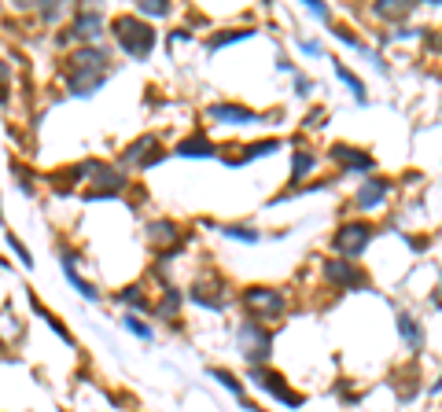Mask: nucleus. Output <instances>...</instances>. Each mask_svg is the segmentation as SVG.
Instances as JSON below:
<instances>
[{"instance_id": "dca6fc26", "label": "nucleus", "mask_w": 442, "mask_h": 412, "mask_svg": "<svg viewBox=\"0 0 442 412\" xmlns=\"http://www.w3.org/2000/svg\"><path fill=\"white\" fill-rule=\"evenodd\" d=\"M148 239L162 243V247H170V251H181V232H177L174 221H151L148 225Z\"/></svg>"}, {"instance_id": "ddd939ff", "label": "nucleus", "mask_w": 442, "mask_h": 412, "mask_svg": "<svg viewBox=\"0 0 442 412\" xmlns=\"http://www.w3.org/2000/svg\"><path fill=\"white\" fill-rule=\"evenodd\" d=\"M188 299L196 302V306H203V309H225V287H221L218 276H211V280H203V283H192Z\"/></svg>"}, {"instance_id": "6e6552de", "label": "nucleus", "mask_w": 442, "mask_h": 412, "mask_svg": "<svg viewBox=\"0 0 442 412\" xmlns=\"http://www.w3.org/2000/svg\"><path fill=\"white\" fill-rule=\"evenodd\" d=\"M321 269H324V280H332L335 287H343V291L369 287V276L361 273L354 262H346V258H328V262H324Z\"/></svg>"}, {"instance_id": "9d476101", "label": "nucleus", "mask_w": 442, "mask_h": 412, "mask_svg": "<svg viewBox=\"0 0 442 412\" xmlns=\"http://www.w3.org/2000/svg\"><path fill=\"white\" fill-rule=\"evenodd\" d=\"M100 33H103V15H100L96 8H82V11H74V19H70V26H67V33H63L59 41L67 45L70 37H77V41H89V45H93Z\"/></svg>"}, {"instance_id": "f704fd0d", "label": "nucleus", "mask_w": 442, "mask_h": 412, "mask_svg": "<svg viewBox=\"0 0 442 412\" xmlns=\"http://www.w3.org/2000/svg\"><path fill=\"white\" fill-rule=\"evenodd\" d=\"M432 299H435V306H442V287H439V291L432 294Z\"/></svg>"}, {"instance_id": "20e7f679", "label": "nucleus", "mask_w": 442, "mask_h": 412, "mask_svg": "<svg viewBox=\"0 0 442 412\" xmlns=\"http://www.w3.org/2000/svg\"><path fill=\"white\" fill-rule=\"evenodd\" d=\"M89 177H93V188L85 191L89 203H96V199H114V196H122L125 184H129L122 170H114V166H103V162H89Z\"/></svg>"}, {"instance_id": "1a4fd4ad", "label": "nucleus", "mask_w": 442, "mask_h": 412, "mask_svg": "<svg viewBox=\"0 0 442 412\" xmlns=\"http://www.w3.org/2000/svg\"><path fill=\"white\" fill-rule=\"evenodd\" d=\"M243 306L251 309L258 317H280L288 302H284V294L277 287H247L243 291Z\"/></svg>"}, {"instance_id": "6ab92c4d", "label": "nucleus", "mask_w": 442, "mask_h": 412, "mask_svg": "<svg viewBox=\"0 0 442 412\" xmlns=\"http://www.w3.org/2000/svg\"><path fill=\"white\" fill-rule=\"evenodd\" d=\"M335 77H340V81L350 88V93H354V100L358 103H365V85H361V77L350 70V67H343V63H335Z\"/></svg>"}, {"instance_id": "2eb2a0df", "label": "nucleus", "mask_w": 442, "mask_h": 412, "mask_svg": "<svg viewBox=\"0 0 442 412\" xmlns=\"http://www.w3.org/2000/svg\"><path fill=\"white\" fill-rule=\"evenodd\" d=\"M214 151H218V148H214L203 133H192L188 140H181V144H177V154H181V159H211Z\"/></svg>"}, {"instance_id": "2f4dec72", "label": "nucleus", "mask_w": 442, "mask_h": 412, "mask_svg": "<svg viewBox=\"0 0 442 412\" xmlns=\"http://www.w3.org/2000/svg\"><path fill=\"white\" fill-rule=\"evenodd\" d=\"M306 11H314L317 19H328V8H324L321 0H306Z\"/></svg>"}, {"instance_id": "b1692460", "label": "nucleus", "mask_w": 442, "mask_h": 412, "mask_svg": "<svg viewBox=\"0 0 442 412\" xmlns=\"http://www.w3.org/2000/svg\"><path fill=\"white\" fill-rule=\"evenodd\" d=\"M33 313H37V317H45V320H48V328H52V331H56V335H59V339H63V342H67V346H74V339H70V331H67V328H63V324H59V320H56V317H52V313H48V309H45L41 302H37V299H33Z\"/></svg>"}, {"instance_id": "473e14b6", "label": "nucleus", "mask_w": 442, "mask_h": 412, "mask_svg": "<svg viewBox=\"0 0 442 412\" xmlns=\"http://www.w3.org/2000/svg\"><path fill=\"white\" fill-rule=\"evenodd\" d=\"M295 93H298V96H310V93H314V81H306V77H295Z\"/></svg>"}, {"instance_id": "bb28decb", "label": "nucleus", "mask_w": 442, "mask_h": 412, "mask_svg": "<svg viewBox=\"0 0 442 412\" xmlns=\"http://www.w3.org/2000/svg\"><path fill=\"white\" fill-rule=\"evenodd\" d=\"M221 236L240 239V243H258V232H254V228H247V225H225V228H221Z\"/></svg>"}, {"instance_id": "aec40b11", "label": "nucleus", "mask_w": 442, "mask_h": 412, "mask_svg": "<svg viewBox=\"0 0 442 412\" xmlns=\"http://www.w3.org/2000/svg\"><path fill=\"white\" fill-rule=\"evenodd\" d=\"M372 11L380 19H395V22H402L413 11V4H395V0H380V4H372Z\"/></svg>"}, {"instance_id": "c85d7f7f", "label": "nucleus", "mask_w": 442, "mask_h": 412, "mask_svg": "<svg viewBox=\"0 0 442 412\" xmlns=\"http://www.w3.org/2000/svg\"><path fill=\"white\" fill-rule=\"evenodd\" d=\"M247 37H251V30H229V33H218L214 41H211V52L225 48V45H232V41H247Z\"/></svg>"}, {"instance_id": "c9c22d12", "label": "nucleus", "mask_w": 442, "mask_h": 412, "mask_svg": "<svg viewBox=\"0 0 442 412\" xmlns=\"http://www.w3.org/2000/svg\"><path fill=\"white\" fill-rule=\"evenodd\" d=\"M432 390H435V394H439V390H442V376H439V383H435V386H432Z\"/></svg>"}, {"instance_id": "f03ea898", "label": "nucleus", "mask_w": 442, "mask_h": 412, "mask_svg": "<svg viewBox=\"0 0 442 412\" xmlns=\"http://www.w3.org/2000/svg\"><path fill=\"white\" fill-rule=\"evenodd\" d=\"M111 33H114V41H119V48L133 59H148L151 48H155V30L137 15H119L111 22Z\"/></svg>"}, {"instance_id": "a878e982", "label": "nucleus", "mask_w": 442, "mask_h": 412, "mask_svg": "<svg viewBox=\"0 0 442 412\" xmlns=\"http://www.w3.org/2000/svg\"><path fill=\"white\" fill-rule=\"evenodd\" d=\"M119 302L122 306H133V309H148V299H144V291H140L137 283H133V287H122L119 291Z\"/></svg>"}, {"instance_id": "412c9836", "label": "nucleus", "mask_w": 442, "mask_h": 412, "mask_svg": "<svg viewBox=\"0 0 442 412\" xmlns=\"http://www.w3.org/2000/svg\"><path fill=\"white\" fill-rule=\"evenodd\" d=\"M314 166H317V159H314L310 151H295V154H291V180L298 184V180H303L310 170H314Z\"/></svg>"}, {"instance_id": "a211bd4d", "label": "nucleus", "mask_w": 442, "mask_h": 412, "mask_svg": "<svg viewBox=\"0 0 442 412\" xmlns=\"http://www.w3.org/2000/svg\"><path fill=\"white\" fill-rule=\"evenodd\" d=\"M273 151H280V140H258V144H247L243 148V154L232 166H240V162H251V159H266V154H273Z\"/></svg>"}, {"instance_id": "7ed1b4c3", "label": "nucleus", "mask_w": 442, "mask_h": 412, "mask_svg": "<svg viewBox=\"0 0 442 412\" xmlns=\"http://www.w3.org/2000/svg\"><path fill=\"white\" fill-rule=\"evenodd\" d=\"M372 239H376V228H372L369 221H346V225L335 228V236H332V251L350 262V258L365 254Z\"/></svg>"}, {"instance_id": "423d86ee", "label": "nucleus", "mask_w": 442, "mask_h": 412, "mask_svg": "<svg viewBox=\"0 0 442 412\" xmlns=\"http://www.w3.org/2000/svg\"><path fill=\"white\" fill-rule=\"evenodd\" d=\"M162 140L155 136V133H144V136H137L133 144L125 148L122 154V166H133V170H151V166H159L162 162Z\"/></svg>"}, {"instance_id": "cd10ccee", "label": "nucleus", "mask_w": 442, "mask_h": 412, "mask_svg": "<svg viewBox=\"0 0 442 412\" xmlns=\"http://www.w3.org/2000/svg\"><path fill=\"white\" fill-rule=\"evenodd\" d=\"M211 376H214L221 386H229V390H232V394H236L240 402H243V386H240V379L232 376V372H225V368H211Z\"/></svg>"}, {"instance_id": "72a5a7b5", "label": "nucleus", "mask_w": 442, "mask_h": 412, "mask_svg": "<svg viewBox=\"0 0 442 412\" xmlns=\"http://www.w3.org/2000/svg\"><path fill=\"white\" fill-rule=\"evenodd\" d=\"M303 52H310V56H321V45L317 41H303Z\"/></svg>"}, {"instance_id": "393cba45", "label": "nucleus", "mask_w": 442, "mask_h": 412, "mask_svg": "<svg viewBox=\"0 0 442 412\" xmlns=\"http://www.w3.org/2000/svg\"><path fill=\"white\" fill-rule=\"evenodd\" d=\"M137 11H140V15H148V19H166V15H170V4H166V0H140Z\"/></svg>"}, {"instance_id": "c756f323", "label": "nucleus", "mask_w": 442, "mask_h": 412, "mask_svg": "<svg viewBox=\"0 0 442 412\" xmlns=\"http://www.w3.org/2000/svg\"><path fill=\"white\" fill-rule=\"evenodd\" d=\"M125 331H133V335H137V339H151V328L144 324V320H137L133 313H129V317H125Z\"/></svg>"}, {"instance_id": "f3484780", "label": "nucleus", "mask_w": 442, "mask_h": 412, "mask_svg": "<svg viewBox=\"0 0 442 412\" xmlns=\"http://www.w3.org/2000/svg\"><path fill=\"white\" fill-rule=\"evenodd\" d=\"M63 273H67V280H70V287H77V291H82V294H85V299H89V302H93V299H96V287H93V283H89V280H82V276H77V258H70V251H63Z\"/></svg>"}, {"instance_id": "f257e3e1", "label": "nucleus", "mask_w": 442, "mask_h": 412, "mask_svg": "<svg viewBox=\"0 0 442 412\" xmlns=\"http://www.w3.org/2000/svg\"><path fill=\"white\" fill-rule=\"evenodd\" d=\"M107 48L103 45H85L67 59V85L74 96H93L96 88L107 81Z\"/></svg>"}, {"instance_id": "5701e85b", "label": "nucleus", "mask_w": 442, "mask_h": 412, "mask_svg": "<svg viewBox=\"0 0 442 412\" xmlns=\"http://www.w3.org/2000/svg\"><path fill=\"white\" fill-rule=\"evenodd\" d=\"M398 331H402V339H406L409 346H420V328H417V320H413L409 313H398Z\"/></svg>"}, {"instance_id": "0eeeda50", "label": "nucleus", "mask_w": 442, "mask_h": 412, "mask_svg": "<svg viewBox=\"0 0 442 412\" xmlns=\"http://www.w3.org/2000/svg\"><path fill=\"white\" fill-rule=\"evenodd\" d=\"M251 383L254 386H262V390L269 394V397H277V402H284L288 409H298L306 402L303 394H295V390H288V379L284 376H277V372H269L266 365H258V368H251Z\"/></svg>"}, {"instance_id": "4be33fe9", "label": "nucleus", "mask_w": 442, "mask_h": 412, "mask_svg": "<svg viewBox=\"0 0 442 412\" xmlns=\"http://www.w3.org/2000/svg\"><path fill=\"white\" fill-rule=\"evenodd\" d=\"M177 309H181V294L174 291V287H166V294H162V302L155 306V313H159L162 320H174L177 317Z\"/></svg>"}, {"instance_id": "4468645a", "label": "nucleus", "mask_w": 442, "mask_h": 412, "mask_svg": "<svg viewBox=\"0 0 442 412\" xmlns=\"http://www.w3.org/2000/svg\"><path fill=\"white\" fill-rule=\"evenodd\" d=\"M387 196H391V180H387V177H369L365 184L358 188L354 203H358V210H376Z\"/></svg>"}, {"instance_id": "39448f33", "label": "nucleus", "mask_w": 442, "mask_h": 412, "mask_svg": "<svg viewBox=\"0 0 442 412\" xmlns=\"http://www.w3.org/2000/svg\"><path fill=\"white\" fill-rule=\"evenodd\" d=\"M240 350H243V357H247V365L251 368H258V365H266V360L273 357V331H266V328H258V324H240Z\"/></svg>"}, {"instance_id": "f8f14e48", "label": "nucleus", "mask_w": 442, "mask_h": 412, "mask_svg": "<svg viewBox=\"0 0 442 412\" xmlns=\"http://www.w3.org/2000/svg\"><path fill=\"white\" fill-rule=\"evenodd\" d=\"M328 159H332L335 166H343V170H354V173H369L372 166H376L369 151H361V148H350V144H332Z\"/></svg>"}, {"instance_id": "7c9ffc66", "label": "nucleus", "mask_w": 442, "mask_h": 412, "mask_svg": "<svg viewBox=\"0 0 442 412\" xmlns=\"http://www.w3.org/2000/svg\"><path fill=\"white\" fill-rule=\"evenodd\" d=\"M8 247H11V251H15V254H19V262H22V265H33V258H30V251H26V247H22V239H15V236H11V232H8Z\"/></svg>"}, {"instance_id": "9b49d317", "label": "nucleus", "mask_w": 442, "mask_h": 412, "mask_svg": "<svg viewBox=\"0 0 442 412\" xmlns=\"http://www.w3.org/2000/svg\"><path fill=\"white\" fill-rule=\"evenodd\" d=\"M206 118L221 122V125H254V122H262V114L247 111L240 103H214V107H206Z\"/></svg>"}]
</instances>
